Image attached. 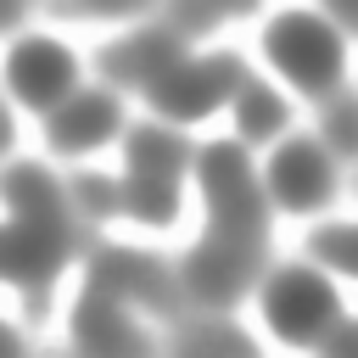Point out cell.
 Segmentation results:
<instances>
[{
    "label": "cell",
    "mask_w": 358,
    "mask_h": 358,
    "mask_svg": "<svg viewBox=\"0 0 358 358\" xmlns=\"http://www.w3.org/2000/svg\"><path fill=\"white\" fill-rule=\"evenodd\" d=\"M6 201H11V213H62V196H56L50 173L34 168V162H17L6 173Z\"/></svg>",
    "instance_id": "16"
},
{
    "label": "cell",
    "mask_w": 358,
    "mask_h": 358,
    "mask_svg": "<svg viewBox=\"0 0 358 358\" xmlns=\"http://www.w3.org/2000/svg\"><path fill=\"white\" fill-rule=\"evenodd\" d=\"M157 280H162V268H157V257H145V252L101 246L95 263H90V285L106 291V296H140V302H145V296L157 291Z\"/></svg>",
    "instance_id": "11"
},
{
    "label": "cell",
    "mask_w": 358,
    "mask_h": 358,
    "mask_svg": "<svg viewBox=\"0 0 358 358\" xmlns=\"http://www.w3.org/2000/svg\"><path fill=\"white\" fill-rule=\"evenodd\" d=\"M112 129H117V101L106 90H90V95H73L50 117V145L56 151H84V145H101Z\"/></svg>",
    "instance_id": "10"
},
{
    "label": "cell",
    "mask_w": 358,
    "mask_h": 358,
    "mask_svg": "<svg viewBox=\"0 0 358 358\" xmlns=\"http://www.w3.org/2000/svg\"><path fill=\"white\" fill-rule=\"evenodd\" d=\"M252 268H257V246L207 241V246H196V252L185 257V285H190L201 302L224 308V302H235V296H241V285L252 280Z\"/></svg>",
    "instance_id": "5"
},
{
    "label": "cell",
    "mask_w": 358,
    "mask_h": 358,
    "mask_svg": "<svg viewBox=\"0 0 358 358\" xmlns=\"http://www.w3.org/2000/svg\"><path fill=\"white\" fill-rule=\"evenodd\" d=\"M179 67V39L168 28H145V34H129L117 45H106L101 56V73L117 78V84H157Z\"/></svg>",
    "instance_id": "8"
},
{
    "label": "cell",
    "mask_w": 358,
    "mask_h": 358,
    "mask_svg": "<svg viewBox=\"0 0 358 358\" xmlns=\"http://www.w3.org/2000/svg\"><path fill=\"white\" fill-rule=\"evenodd\" d=\"M179 347L185 352H252V341L241 330H201V336H185Z\"/></svg>",
    "instance_id": "20"
},
{
    "label": "cell",
    "mask_w": 358,
    "mask_h": 358,
    "mask_svg": "<svg viewBox=\"0 0 358 358\" xmlns=\"http://www.w3.org/2000/svg\"><path fill=\"white\" fill-rule=\"evenodd\" d=\"M308 252H313L319 263H330L336 274H352V268H358V252H352V224H336V229H319V235L308 241Z\"/></svg>",
    "instance_id": "18"
},
{
    "label": "cell",
    "mask_w": 358,
    "mask_h": 358,
    "mask_svg": "<svg viewBox=\"0 0 358 358\" xmlns=\"http://www.w3.org/2000/svg\"><path fill=\"white\" fill-rule=\"evenodd\" d=\"M73 201H78L90 218H106V213L117 207V190H112L101 173H78V179H73Z\"/></svg>",
    "instance_id": "19"
},
{
    "label": "cell",
    "mask_w": 358,
    "mask_h": 358,
    "mask_svg": "<svg viewBox=\"0 0 358 358\" xmlns=\"http://www.w3.org/2000/svg\"><path fill=\"white\" fill-rule=\"evenodd\" d=\"M201 185H207V196L218 201V196H235V190H246L252 185V168H246V151L241 145H207L201 151Z\"/></svg>",
    "instance_id": "15"
},
{
    "label": "cell",
    "mask_w": 358,
    "mask_h": 358,
    "mask_svg": "<svg viewBox=\"0 0 358 358\" xmlns=\"http://www.w3.org/2000/svg\"><path fill=\"white\" fill-rule=\"evenodd\" d=\"M285 123V101L268 84H241V134L246 140H268Z\"/></svg>",
    "instance_id": "17"
},
{
    "label": "cell",
    "mask_w": 358,
    "mask_h": 358,
    "mask_svg": "<svg viewBox=\"0 0 358 358\" xmlns=\"http://www.w3.org/2000/svg\"><path fill=\"white\" fill-rule=\"evenodd\" d=\"M263 235V196L246 185L235 196H218L213 201V241H235V246H257Z\"/></svg>",
    "instance_id": "13"
},
{
    "label": "cell",
    "mask_w": 358,
    "mask_h": 358,
    "mask_svg": "<svg viewBox=\"0 0 358 358\" xmlns=\"http://www.w3.org/2000/svg\"><path fill=\"white\" fill-rule=\"evenodd\" d=\"M73 336H78V347H90V352H145V336L112 308V296L106 291H84L78 296V308H73Z\"/></svg>",
    "instance_id": "9"
},
{
    "label": "cell",
    "mask_w": 358,
    "mask_h": 358,
    "mask_svg": "<svg viewBox=\"0 0 358 358\" xmlns=\"http://www.w3.org/2000/svg\"><path fill=\"white\" fill-rule=\"evenodd\" d=\"M324 134H330V145H336V151H352V145H358L352 106H336V112H330V123H324Z\"/></svg>",
    "instance_id": "21"
},
{
    "label": "cell",
    "mask_w": 358,
    "mask_h": 358,
    "mask_svg": "<svg viewBox=\"0 0 358 358\" xmlns=\"http://www.w3.org/2000/svg\"><path fill=\"white\" fill-rule=\"evenodd\" d=\"M129 168L134 173H157V179H173L185 168V140L157 129V123H140L129 134Z\"/></svg>",
    "instance_id": "12"
},
{
    "label": "cell",
    "mask_w": 358,
    "mask_h": 358,
    "mask_svg": "<svg viewBox=\"0 0 358 358\" xmlns=\"http://www.w3.org/2000/svg\"><path fill=\"white\" fill-rule=\"evenodd\" d=\"M263 50H268V62H274L291 84H302L308 95H324V90L341 84V39H336V28L319 22L313 11H285V17H274L268 34H263Z\"/></svg>",
    "instance_id": "1"
},
{
    "label": "cell",
    "mask_w": 358,
    "mask_h": 358,
    "mask_svg": "<svg viewBox=\"0 0 358 358\" xmlns=\"http://www.w3.org/2000/svg\"><path fill=\"white\" fill-rule=\"evenodd\" d=\"M246 84V73H241V62L235 56H213V62H179L168 78H157L151 84V101H157V112H168V117H179V123H190V117H207L229 90H241Z\"/></svg>",
    "instance_id": "3"
},
{
    "label": "cell",
    "mask_w": 358,
    "mask_h": 358,
    "mask_svg": "<svg viewBox=\"0 0 358 358\" xmlns=\"http://www.w3.org/2000/svg\"><path fill=\"white\" fill-rule=\"evenodd\" d=\"M67 252V224L62 213H17L6 246H0V263L17 285H34V280H50L56 263Z\"/></svg>",
    "instance_id": "4"
},
{
    "label": "cell",
    "mask_w": 358,
    "mask_h": 358,
    "mask_svg": "<svg viewBox=\"0 0 358 358\" xmlns=\"http://www.w3.org/2000/svg\"><path fill=\"white\" fill-rule=\"evenodd\" d=\"M11 90L28 101V106H56L67 90H73V56L67 45L56 39H22L11 50Z\"/></svg>",
    "instance_id": "6"
},
{
    "label": "cell",
    "mask_w": 358,
    "mask_h": 358,
    "mask_svg": "<svg viewBox=\"0 0 358 358\" xmlns=\"http://www.w3.org/2000/svg\"><path fill=\"white\" fill-rule=\"evenodd\" d=\"M117 207H123V213H134L140 224H168V218L179 213V190H173V179H157V173H129V185H123Z\"/></svg>",
    "instance_id": "14"
},
{
    "label": "cell",
    "mask_w": 358,
    "mask_h": 358,
    "mask_svg": "<svg viewBox=\"0 0 358 358\" xmlns=\"http://www.w3.org/2000/svg\"><path fill=\"white\" fill-rule=\"evenodd\" d=\"M268 190H274L291 213L319 207V201L330 196V162H324V151H319L313 140H291V145H280L274 162H268Z\"/></svg>",
    "instance_id": "7"
},
{
    "label": "cell",
    "mask_w": 358,
    "mask_h": 358,
    "mask_svg": "<svg viewBox=\"0 0 358 358\" xmlns=\"http://www.w3.org/2000/svg\"><path fill=\"white\" fill-rule=\"evenodd\" d=\"M263 313H268V324L285 336V341H296V347H308V341H319L330 324H336V291L313 274V268H280L274 280H268V291H263Z\"/></svg>",
    "instance_id": "2"
},
{
    "label": "cell",
    "mask_w": 358,
    "mask_h": 358,
    "mask_svg": "<svg viewBox=\"0 0 358 358\" xmlns=\"http://www.w3.org/2000/svg\"><path fill=\"white\" fill-rule=\"evenodd\" d=\"M173 22H179V28H213V22H218V11H201V6H179V11H173Z\"/></svg>",
    "instance_id": "22"
}]
</instances>
